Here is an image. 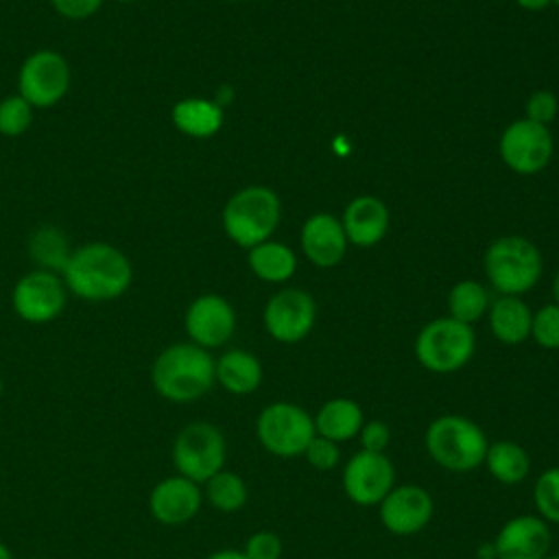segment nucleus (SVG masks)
Listing matches in <instances>:
<instances>
[{
    "label": "nucleus",
    "instance_id": "1",
    "mask_svg": "<svg viewBox=\"0 0 559 559\" xmlns=\"http://www.w3.org/2000/svg\"><path fill=\"white\" fill-rule=\"evenodd\" d=\"M63 280L76 297L107 301L120 297L129 288L131 264L120 249L107 242H90L70 253Z\"/></svg>",
    "mask_w": 559,
    "mask_h": 559
},
{
    "label": "nucleus",
    "instance_id": "2",
    "mask_svg": "<svg viewBox=\"0 0 559 559\" xmlns=\"http://www.w3.org/2000/svg\"><path fill=\"white\" fill-rule=\"evenodd\" d=\"M216 360L194 343H175L159 352L151 367L153 389L168 402L186 404L203 397L214 384Z\"/></svg>",
    "mask_w": 559,
    "mask_h": 559
},
{
    "label": "nucleus",
    "instance_id": "3",
    "mask_svg": "<svg viewBox=\"0 0 559 559\" xmlns=\"http://www.w3.org/2000/svg\"><path fill=\"white\" fill-rule=\"evenodd\" d=\"M424 445L439 467L454 474H467L483 465L489 441L474 419L448 413L428 424Z\"/></svg>",
    "mask_w": 559,
    "mask_h": 559
},
{
    "label": "nucleus",
    "instance_id": "4",
    "mask_svg": "<svg viewBox=\"0 0 559 559\" xmlns=\"http://www.w3.org/2000/svg\"><path fill=\"white\" fill-rule=\"evenodd\" d=\"M485 275L500 295H524L542 277L544 260L539 249L524 236L496 238L483 258Z\"/></svg>",
    "mask_w": 559,
    "mask_h": 559
},
{
    "label": "nucleus",
    "instance_id": "5",
    "mask_svg": "<svg viewBox=\"0 0 559 559\" xmlns=\"http://www.w3.org/2000/svg\"><path fill=\"white\" fill-rule=\"evenodd\" d=\"M282 216L280 197L266 186L238 190L223 207V229L231 242L251 249L277 229Z\"/></svg>",
    "mask_w": 559,
    "mask_h": 559
},
{
    "label": "nucleus",
    "instance_id": "6",
    "mask_svg": "<svg viewBox=\"0 0 559 559\" xmlns=\"http://www.w3.org/2000/svg\"><path fill=\"white\" fill-rule=\"evenodd\" d=\"M476 349L472 325L452 317L428 321L415 338L417 362L432 373H454L463 369Z\"/></svg>",
    "mask_w": 559,
    "mask_h": 559
},
{
    "label": "nucleus",
    "instance_id": "7",
    "mask_svg": "<svg viewBox=\"0 0 559 559\" xmlns=\"http://www.w3.org/2000/svg\"><path fill=\"white\" fill-rule=\"evenodd\" d=\"M312 415L295 402H271L255 419L260 445L277 459H297L314 437Z\"/></svg>",
    "mask_w": 559,
    "mask_h": 559
},
{
    "label": "nucleus",
    "instance_id": "8",
    "mask_svg": "<svg viewBox=\"0 0 559 559\" xmlns=\"http://www.w3.org/2000/svg\"><path fill=\"white\" fill-rule=\"evenodd\" d=\"M225 437L210 421H192L183 426L173 443V463L177 472L199 485L225 467Z\"/></svg>",
    "mask_w": 559,
    "mask_h": 559
},
{
    "label": "nucleus",
    "instance_id": "9",
    "mask_svg": "<svg viewBox=\"0 0 559 559\" xmlns=\"http://www.w3.org/2000/svg\"><path fill=\"white\" fill-rule=\"evenodd\" d=\"M498 151L502 162L513 173L535 175L550 164L555 142L548 127L537 124L528 118H520L502 131Z\"/></svg>",
    "mask_w": 559,
    "mask_h": 559
},
{
    "label": "nucleus",
    "instance_id": "10",
    "mask_svg": "<svg viewBox=\"0 0 559 559\" xmlns=\"http://www.w3.org/2000/svg\"><path fill=\"white\" fill-rule=\"evenodd\" d=\"M345 496L358 507H376L395 487V467L384 452L358 450L341 472Z\"/></svg>",
    "mask_w": 559,
    "mask_h": 559
},
{
    "label": "nucleus",
    "instance_id": "11",
    "mask_svg": "<svg viewBox=\"0 0 559 559\" xmlns=\"http://www.w3.org/2000/svg\"><path fill=\"white\" fill-rule=\"evenodd\" d=\"M17 87L31 107H52L68 94L70 66L55 50H37L22 63Z\"/></svg>",
    "mask_w": 559,
    "mask_h": 559
},
{
    "label": "nucleus",
    "instance_id": "12",
    "mask_svg": "<svg viewBox=\"0 0 559 559\" xmlns=\"http://www.w3.org/2000/svg\"><path fill=\"white\" fill-rule=\"evenodd\" d=\"M264 330L277 343L304 341L317 321V304L301 288H282L264 306Z\"/></svg>",
    "mask_w": 559,
    "mask_h": 559
},
{
    "label": "nucleus",
    "instance_id": "13",
    "mask_svg": "<svg viewBox=\"0 0 559 559\" xmlns=\"http://www.w3.org/2000/svg\"><path fill=\"white\" fill-rule=\"evenodd\" d=\"M435 513V500L421 485H395L380 502L382 526L393 535H415L424 531Z\"/></svg>",
    "mask_w": 559,
    "mask_h": 559
},
{
    "label": "nucleus",
    "instance_id": "14",
    "mask_svg": "<svg viewBox=\"0 0 559 559\" xmlns=\"http://www.w3.org/2000/svg\"><path fill=\"white\" fill-rule=\"evenodd\" d=\"M13 310L28 323H48L66 306V286L52 271H33L13 288Z\"/></svg>",
    "mask_w": 559,
    "mask_h": 559
},
{
    "label": "nucleus",
    "instance_id": "15",
    "mask_svg": "<svg viewBox=\"0 0 559 559\" xmlns=\"http://www.w3.org/2000/svg\"><path fill=\"white\" fill-rule=\"evenodd\" d=\"M183 328L190 343L203 349H214L231 338L236 330V312L225 297L201 295L188 306Z\"/></svg>",
    "mask_w": 559,
    "mask_h": 559
},
{
    "label": "nucleus",
    "instance_id": "16",
    "mask_svg": "<svg viewBox=\"0 0 559 559\" xmlns=\"http://www.w3.org/2000/svg\"><path fill=\"white\" fill-rule=\"evenodd\" d=\"M550 526L539 515L509 518L493 539L496 559H542L550 552Z\"/></svg>",
    "mask_w": 559,
    "mask_h": 559
},
{
    "label": "nucleus",
    "instance_id": "17",
    "mask_svg": "<svg viewBox=\"0 0 559 559\" xmlns=\"http://www.w3.org/2000/svg\"><path fill=\"white\" fill-rule=\"evenodd\" d=\"M203 502V491L199 483L177 474L159 480L148 493L151 515L166 526H181L190 522Z\"/></svg>",
    "mask_w": 559,
    "mask_h": 559
},
{
    "label": "nucleus",
    "instance_id": "18",
    "mask_svg": "<svg viewBox=\"0 0 559 559\" xmlns=\"http://www.w3.org/2000/svg\"><path fill=\"white\" fill-rule=\"evenodd\" d=\"M347 245L343 225L334 214L319 212L306 218L301 227V249L314 266H336L345 258Z\"/></svg>",
    "mask_w": 559,
    "mask_h": 559
},
{
    "label": "nucleus",
    "instance_id": "19",
    "mask_svg": "<svg viewBox=\"0 0 559 559\" xmlns=\"http://www.w3.org/2000/svg\"><path fill=\"white\" fill-rule=\"evenodd\" d=\"M341 225L347 242L356 247H373L389 229V210L378 197L360 194L347 203Z\"/></svg>",
    "mask_w": 559,
    "mask_h": 559
},
{
    "label": "nucleus",
    "instance_id": "20",
    "mask_svg": "<svg viewBox=\"0 0 559 559\" xmlns=\"http://www.w3.org/2000/svg\"><path fill=\"white\" fill-rule=\"evenodd\" d=\"M489 330L504 345H520L531 336V308L515 295H500L489 304Z\"/></svg>",
    "mask_w": 559,
    "mask_h": 559
},
{
    "label": "nucleus",
    "instance_id": "21",
    "mask_svg": "<svg viewBox=\"0 0 559 559\" xmlns=\"http://www.w3.org/2000/svg\"><path fill=\"white\" fill-rule=\"evenodd\" d=\"M312 419H314V432L336 443L358 437L365 424L362 408L352 397H332L323 402V406L317 411Z\"/></svg>",
    "mask_w": 559,
    "mask_h": 559
},
{
    "label": "nucleus",
    "instance_id": "22",
    "mask_svg": "<svg viewBox=\"0 0 559 559\" xmlns=\"http://www.w3.org/2000/svg\"><path fill=\"white\" fill-rule=\"evenodd\" d=\"M262 362L247 349H227L214 365L216 382L234 393L249 395L262 384Z\"/></svg>",
    "mask_w": 559,
    "mask_h": 559
},
{
    "label": "nucleus",
    "instance_id": "23",
    "mask_svg": "<svg viewBox=\"0 0 559 559\" xmlns=\"http://www.w3.org/2000/svg\"><path fill=\"white\" fill-rule=\"evenodd\" d=\"M483 465L491 474L493 480L502 485H518L531 474V456L528 452L509 439H500L487 445Z\"/></svg>",
    "mask_w": 559,
    "mask_h": 559
},
{
    "label": "nucleus",
    "instance_id": "24",
    "mask_svg": "<svg viewBox=\"0 0 559 559\" xmlns=\"http://www.w3.org/2000/svg\"><path fill=\"white\" fill-rule=\"evenodd\" d=\"M247 262L253 275L269 284H282L290 280L297 269L295 251L288 245L275 242V240H264L251 247Z\"/></svg>",
    "mask_w": 559,
    "mask_h": 559
},
{
    "label": "nucleus",
    "instance_id": "25",
    "mask_svg": "<svg viewBox=\"0 0 559 559\" xmlns=\"http://www.w3.org/2000/svg\"><path fill=\"white\" fill-rule=\"evenodd\" d=\"M173 122L190 138H212L223 127V109L207 98H183L173 107Z\"/></svg>",
    "mask_w": 559,
    "mask_h": 559
},
{
    "label": "nucleus",
    "instance_id": "26",
    "mask_svg": "<svg viewBox=\"0 0 559 559\" xmlns=\"http://www.w3.org/2000/svg\"><path fill=\"white\" fill-rule=\"evenodd\" d=\"M203 485H205L203 496L221 513H236L247 504V498H249L247 483L242 480V476H238L231 469L223 467Z\"/></svg>",
    "mask_w": 559,
    "mask_h": 559
},
{
    "label": "nucleus",
    "instance_id": "27",
    "mask_svg": "<svg viewBox=\"0 0 559 559\" xmlns=\"http://www.w3.org/2000/svg\"><path fill=\"white\" fill-rule=\"evenodd\" d=\"M489 295L476 280H461L448 293V310L452 319L472 325L489 310Z\"/></svg>",
    "mask_w": 559,
    "mask_h": 559
},
{
    "label": "nucleus",
    "instance_id": "28",
    "mask_svg": "<svg viewBox=\"0 0 559 559\" xmlns=\"http://www.w3.org/2000/svg\"><path fill=\"white\" fill-rule=\"evenodd\" d=\"M28 253L44 271H63L70 260L68 238L57 227H39L31 234Z\"/></svg>",
    "mask_w": 559,
    "mask_h": 559
},
{
    "label": "nucleus",
    "instance_id": "29",
    "mask_svg": "<svg viewBox=\"0 0 559 559\" xmlns=\"http://www.w3.org/2000/svg\"><path fill=\"white\" fill-rule=\"evenodd\" d=\"M533 504L544 522L559 524V467H548L535 478Z\"/></svg>",
    "mask_w": 559,
    "mask_h": 559
},
{
    "label": "nucleus",
    "instance_id": "30",
    "mask_svg": "<svg viewBox=\"0 0 559 559\" xmlns=\"http://www.w3.org/2000/svg\"><path fill=\"white\" fill-rule=\"evenodd\" d=\"M33 122V107L22 96L0 100V133L15 138L22 135Z\"/></svg>",
    "mask_w": 559,
    "mask_h": 559
},
{
    "label": "nucleus",
    "instance_id": "31",
    "mask_svg": "<svg viewBox=\"0 0 559 559\" xmlns=\"http://www.w3.org/2000/svg\"><path fill=\"white\" fill-rule=\"evenodd\" d=\"M531 336L544 349H559V306L546 304L533 312Z\"/></svg>",
    "mask_w": 559,
    "mask_h": 559
},
{
    "label": "nucleus",
    "instance_id": "32",
    "mask_svg": "<svg viewBox=\"0 0 559 559\" xmlns=\"http://www.w3.org/2000/svg\"><path fill=\"white\" fill-rule=\"evenodd\" d=\"M301 456H306L308 465L317 472H330L341 463V448L336 441L314 435Z\"/></svg>",
    "mask_w": 559,
    "mask_h": 559
},
{
    "label": "nucleus",
    "instance_id": "33",
    "mask_svg": "<svg viewBox=\"0 0 559 559\" xmlns=\"http://www.w3.org/2000/svg\"><path fill=\"white\" fill-rule=\"evenodd\" d=\"M242 552L247 559H282L284 546L277 533L273 531H255L247 537Z\"/></svg>",
    "mask_w": 559,
    "mask_h": 559
},
{
    "label": "nucleus",
    "instance_id": "34",
    "mask_svg": "<svg viewBox=\"0 0 559 559\" xmlns=\"http://www.w3.org/2000/svg\"><path fill=\"white\" fill-rule=\"evenodd\" d=\"M557 111H559V103L550 90H537L526 100V118L537 124L548 127V122L555 120Z\"/></svg>",
    "mask_w": 559,
    "mask_h": 559
},
{
    "label": "nucleus",
    "instance_id": "35",
    "mask_svg": "<svg viewBox=\"0 0 559 559\" xmlns=\"http://www.w3.org/2000/svg\"><path fill=\"white\" fill-rule=\"evenodd\" d=\"M358 439H360V450L386 452L391 443V428L382 419H369L362 424Z\"/></svg>",
    "mask_w": 559,
    "mask_h": 559
},
{
    "label": "nucleus",
    "instance_id": "36",
    "mask_svg": "<svg viewBox=\"0 0 559 559\" xmlns=\"http://www.w3.org/2000/svg\"><path fill=\"white\" fill-rule=\"evenodd\" d=\"M50 2L57 13L70 20H85L94 15L103 4V0H50Z\"/></svg>",
    "mask_w": 559,
    "mask_h": 559
},
{
    "label": "nucleus",
    "instance_id": "37",
    "mask_svg": "<svg viewBox=\"0 0 559 559\" xmlns=\"http://www.w3.org/2000/svg\"><path fill=\"white\" fill-rule=\"evenodd\" d=\"M207 559H247V555L242 550H234V548H223L212 552Z\"/></svg>",
    "mask_w": 559,
    "mask_h": 559
},
{
    "label": "nucleus",
    "instance_id": "38",
    "mask_svg": "<svg viewBox=\"0 0 559 559\" xmlns=\"http://www.w3.org/2000/svg\"><path fill=\"white\" fill-rule=\"evenodd\" d=\"M526 11H544L552 0H515Z\"/></svg>",
    "mask_w": 559,
    "mask_h": 559
},
{
    "label": "nucleus",
    "instance_id": "39",
    "mask_svg": "<svg viewBox=\"0 0 559 559\" xmlns=\"http://www.w3.org/2000/svg\"><path fill=\"white\" fill-rule=\"evenodd\" d=\"M231 94H234V90L229 87V85H223L218 92H216V98H214V103L223 109L227 103H231Z\"/></svg>",
    "mask_w": 559,
    "mask_h": 559
},
{
    "label": "nucleus",
    "instance_id": "40",
    "mask_svg": "<svg viewBox=\"0 0 559 559\" xmlns=\"http://www.w3.org/2000/svg\"><path fill=\"white\" fill-rule=\"evenodd\" d=\"M476 557H478V559H496V548H493V542L480 544V546H478V550H476Z\"/></svg>",
    "mask_w": 559,
    "mask_h": 559
},
{
    "label": "nucleus",
    "instance_id": "41",
    "mask_svg": "<svg viewBox=\"0 0 559 559\" xmlns=\"http://www.w3.org/2000/svg\"><path fill=\"white\" fill-rule=\"evenodd\" d=\"M552 295H555V304L559 306V271H557V275L552 280Z\"/></svg>",
    "mask_w": 559,
    "mask_h": 559
},
{
    "label": "nucleus",
    "instance_id": "42",
    "mask_svg": "<svg viewBox=\"0 0 559 559\" xmlns=\"http://www.w3.org/2000/svg\"><path fill=\"white\" fill-rule=\"evenodd\" d=\"M0 559H13V557H11V550H9L7 544H2V542H0Z\"/></svg>",
    "mask_w": 559,
    "mask_h": 559
},
{
    "label": "nucleus",
    "instance_id": "43",
    "mask_svg": "<svg viewBox=\"0 0 559 559\" xmlns=\"http://www.w3.org/2000/svg\"><path fill=\"white\" fill-rule=\"evenodd\" d=\"M542 559H559V555H552V552H548L546 557H542Z\"/></svg>",
    "mask_w": 559,
    "mask_h": 559
},
{
    "label": "nucleus",
    "instance_id": "44",
    "mask_svg": "<svg viewBox=\"0 0 559 559\" xmlns=\"http://www.w3.org/2000/svg\"><path fill=\"white\" fill-rule=\"evenodd\" d=\"M2 389H4V384H2V380H0V395H2Z\"/></svg>",
    "mask_w": 559,
    "mask_h": 559
},
{
    "label": "nucleus",
    "instance_id": "45",
    "mask_svg": "<svg viewBox=\"0 0 559 559\" xmlns=\"http://www.w3.org/2000/svg\"><path fill=\"white\" fill-rule=\"evenodd\" d=\"M116 2H133V0H116Z\"/></svg>",
    "mask_w": 559,
    "mask_h": 559
},
{
    "label": "nucleus",
    "instance_id": "46",
    "mask_svg": "<svg viewBox=\"0 0 559 559\" xmlns=\"http://www.w3.org/2000/svg\"><path fill=\"white\" fill-rule=\"evenodd\" d=\"M552 2H555V4H557V7H559V0H552Z\"/></svg>",
    "mask_w": 559,
    "mask_h": 559
},
{
    "label": "nucleus",
    "instance_id": "47",
    "mask_svg": "<svg viewBox=\"0 0 559 559\" xmlns=\"http://www.w3.org/2000/svg\"><path fill=\"white\" fill-rule=\"evenodd\" d=\"M402 559H411V557H402Z\"/></svg>",
    "mask_w": 559,
    "mask_h": 559
},
{
    "label": "nucleus",
    "instance_id": "48",
    "mask_svg": "<svg viewBox=\"0 0 559 559\" xmlns=\"http://www.w3.org/2000/svg\"><path fill=\"white\" fill-rule=\"evenodd\" d=\"M41 559H46V557H41Z\"/></svg>",
    "mask_w": 559,
    "mask_h": 559
}]
</instances>
